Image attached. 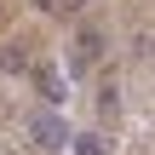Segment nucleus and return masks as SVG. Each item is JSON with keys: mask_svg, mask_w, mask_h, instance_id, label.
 I'll list each match as a JSON object with an SVG mask.
<instances>
[{"mask_svg": "<svg viewBox=\"0 0 155 155\" xmlns=\"http://www.w3.org/2000/svg\"><path fill=\"white\" fill-rule=\"evenodd\" d=\"M29 138L40 144V150H69V121H63V109H40L35 121H29Z\"/></svg>", "mask_w": 155, "mask_h": 155, "instance_id": "obj_1", "label": "nucleus"}, {"mask_svg": "<svg viewBox=\"0 0 155 155\" xmlns=\"http://www.w3.org/2000/svg\"><path fill=\"white\" fill-rule=\"evenodd\" d=\"M35 92L46 98V109H58V104L69 98V81H63L58 69H35Z\"/></svg>", "mask_w": 155, "mask_h": 155, "instance_id": "obj_2", "label": "nucleus"}, {"mask_svg": "<svg viewBox=\"0 0 155 155\" xmlns=\"http://www.w3.org/2000/svg\"><path fill=\"white\" fill-rule=\"evenodd\" d=\"M98 52H104V35H98V29H81V35H75V69L98 63Z\"/></svg>", "mask_w": 155, "mask_h": 155, "instance_id": "obj_3", "label": "nucleus"}, {"mask_svg": "<svg viewBox=\"0 0 155 155\" xmlns=\"http://www.w3.org/2000/svg\"><path fill=\"white\" fill-rule=\"evenodd\" d=\"M69 155H109V144H104L98 132H75V138H69Z\"/></svg>", "mask_w": 155, "mask_h": 155, "instance_id": "obj_4", "label": "nucleus"}, {"mask_svg": "<svg viewBox=\"0 0 155 155\" xmlns=\"http://www.w3.org/2000/svg\"><path fill=\"white\" fill-rule=\"evenodd\" d=\"M0 63H6V69H29V52H23V46H6Z\"/></svg>", "mask_w": 155, "mask_h": 155, "instance_id": "obj_5", "label": "nucleus"}, {"mask_svg": "<svg viewBox=\"0 0 155 155\" xmlns=\"http://www.w3.org/2000/svg\"><path fill=\"white\" fill-rule=\"evenodd\" d=\"M98 109H104V115H115V109H121V98H115V86H104V92H98Z\"/></svg>", "mask_w": 155, "mask_h": 155, "instance_id": "obj_6", "label": "nucleus"}, {"mask_svg": "<svg viewBox=\"0 0 155 155\" xmlns=\"http://www.w3.org/2000/svg\"><path fill=\"white\" fill-rule=\"evenodd\" d=\"M35 6H46V12H58V0H35Z\"/></svg>", "mask_w": 155, "mask_h": 155, "instance_id": "obj_7", "label": "nucleus"}, {"mask_svg": "<svg viewBox=\"0 0 155 155\" xmlns=\"http://www.w3.org/2000/svg\"><path fill=\"white\" fill-rule=\"evenodd\" d=\"M63 6H86V0H63Z\"/></svg>", "mask_w": 155, "mask_h": 155, "instance_id": "obj_8", "label": "nucleus"}]
</instances>
